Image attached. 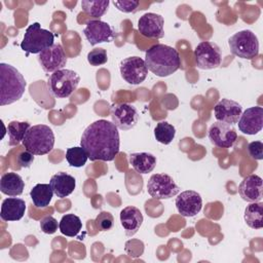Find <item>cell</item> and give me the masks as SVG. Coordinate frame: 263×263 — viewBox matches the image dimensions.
Here are the masks:
<instances>
[{
	"label": "cell",
	"instance_id": "6da1fadb",
	"mask_svg": "<svg viewBox=\"0 0 263 263\" xmlns=\"http://www.w3.org/2000/svg\"><path fill=\"white\" fill-rule=\"evenodd\" d=\"M80 145L91 161H111L119 152L118 128L108 120H97L84 129Z\"/></svg>",
	"mask_w": 263,
	"mask_h": 263
},
{
	"label": "cell",
	"instance_id": "7a4b0ae2",
	"mask_svg": "<svg viewBox=\"0 0 263 263\" xmlns=\"http://www.w3.org/2000/svg\"><path fill=\"white\" fill-rule=\"evenodd\" d=\"M145 63L149 71L158 77H166L175 73L181 66L177 49L165 44H155L147 49Z\"/></svg>",
	"mask_w": 263,
	"mask_h": 263
},
{
	"label": "cell",
	"instance_id": "3957f363",
	"mask_svg": "<svg viewBox=\"0 0 263 263\" xmlns=\"http://www.w3.org/2000/svg\"><path fill=\"white\" fill-rule=\"evenodd\" d=\"M26 89V80L13 66L0 64V105L5 106L18 101Z\"/></svg>",
	"mask_w": 263,
	"mask_h": 263
},
{
	"label": "cell",
	"instance_id": "277c9868",
	"mask_svg": "<svg viewBox=\"0 0 263 263\" xmlns=\"http://www.w3.org/2000/svg\"><path fill=\"white\" fill-rule=\"evenodd\" d=\"M22 143L25 149L32 154L44 155L52 150L54 135L48 125L36 124L27 130Z\"/></svg>",
	"mask_w": 263,
	"mask_h": 263
},
{
	"label": "cell",
	"instance_id": "5b68a950",
	"mask_svg": "<svg viewBox=\"0 0 263 263\" xmlns=\"http://www.w3.org/2000/svg\"><path fill=\"white\" fill-rule=\"evenodd\" d=\"M52 32L42 29L39 23H33L25 32L21 48L28 53H40L54 43Z\"/></svg>",
	"mask_w": 263,
	"mask_h": 263
},
{
	"label": "cell",
	"instance_id": "8992f818",
	"mask_svg": "<svg viewBox=\"0 0 263 263\" xmlns=\"http://www.w3.org/2000/svg\"><path fill=\"white\" fill-rule=\"evenodd\" d=\"M80 81L77 72L69 69H61L53 72L47 81L49 92L60 99L68 98L76 90Z\"/></svg>",
	"mask_w": 263,
	"mask_h": 263
},
{
	"label": "cell",
	"instance_id": "52a82bcc",
	"mask_svg": "<svg viewBox=\"0 0 263 263\" xmlns=\"http://www.w3.org/2000/svg\"><path fill=\"white\" fill-rule=\"evenodd\" d=\"M228 45L233 55L240 59L252 60L259 54V41L251 30H242L228 39Z\"/></svg>",
	"mask_w": 263,
	"mask_h": 263
},
{
	"label": "cell",
	"instance_id": "ba28073f",
	"mask_svg": "<svg viewBox=\"0 0 263 263\" xmlns=\"http://www.w3.org/2000/svg\"><path fill=\"white\" fill-rule=\"evenodd\" d=\"M147 191L155 199H168L176 196L180 188L170 175L160 173L150 177L147 183Z\"/></svg>",
	"mask_w": 263,
	"mask_h": 263
},
{
	"label": "cell",
	"instance_id": "9c48e42d",
	"mask_svg": "<svg viewBox=\"0 0 263 263\" xmlns=\"http://www.w3.org/2000/svg\"><path fill=\"white\" fill-rule=\"evenodd\" d=\"M194 57L196 66L203 70L218 68L222 59L221 49L216 43L211 41H202L198 43L194 49Z\"/></svg>",
	"mask_w": 263,
	"mask_h": 263
},
{
	"label": "cell",
	"instance_id": "30bf717a",
	"mask_svg": "<svg viewBox=\"0 0 263 263\" xmlns=\"http://www.w3.org/2000/svg\"><path fill=\"white\" fill-rule=\"evenodd\" d=\"M119 71L121 77L129 84L142 83L148 74L145 60L140 57H128L120 62Z\"/></svg>",
	"mask_w": 263,
	"mask_h": 263
},
{
	"label": "cell",
	"instance_id": "8fae6325",
	"mask_svg": "<svg viewBox=\"0 0 263 263\" xmlns=\"http://www.w3.org/2000/svg\"><path fill=\"white\" fill-rule=\"evenodd\" d=\"M111 118L117 128L128 130L137 125L139 113L135 106L127 103H118L111 107Z\"/></svg>",
	"mask_w": 263,
	"mask_h": 263
},
{
	"label": "cell",
	"instance_id": "7c38bea8",
	"mask_svg": "<svg viewBox=\"0 0 263 263\" xmlns=\"http://www.w3.org/2000/svg\"><path fill=\"white\" fill-rule=\"evenodd\" d=\"M38 62L43 71L53 73L64 69L67 64V57L63 46L60 43H54L52 46L39 53Z\"/></svg>",
	"mask_w": 263,
	"mask_h": 263
},
{
	"label": "cell",
	"instance_id": "4fadbf2b",
	"mask_svg": "<svg viewBox=\"0 0 263 263\" xmlns=\"http://www.w3.org/2000/svg\"><path fill=\"white\" fill-rule=\"evenodd\" d=\"M211 143L219 148H230L237 140V133L233 125L216 121L209 128Z\"/></svg>",
	"mask_w": 263,
	"mask_h": 263
},
{
	"label": "cell",
	"instance_id": "5bb4252c",
	"mask_svg": "<svg viewBox=\"0 0 263 263\" xmlns=\"http://www.w3.org/2000/svg\"><path fill=\"white\" fill-rule=\"evenodd\" d=\"M83 34L90 45L111 42L114 38V32L110 25L100 20L88 21L83 30Z\"/></svg>",
	"mask_w": 263,
	"mask_h": 263
},
{
	"label": "cell",
	"instance_id": "9a60e30c",
	"mask_svg": "<svg viewBox=\"0 0 263 263\" xmlns=\"http://www.w3.org/2000/svg\"><path fill=\"white\" fill-rule=\"evenodd\" d=\"M237 124L242 134H258L263 127V108L259 106L248 108L243 113H241Z\"/></svg>",
	"mask_w": 263,
	"mask_h": 263
},
{
	"label": "cell",
	"instance_id": "2e32d148",
	"mask_svg": "<svg viewBox=\"0 0 263 263\" xmlns=\"http://www.w3.org/2000/svg\"><path fill=\"white\" fill-rule=\"evenodd\" d=\"M175 203L181 216L194 217L202 208V198L198 192L194 190H186L178 195Z\"/></svg>",
	"mask_w": 263,
	"mask_h": 263
},
{
	"label": "cell",
	"instance_id": "e0dca14e",
	"mask_svg": "<svg viewBox=\"0 0 263 263\" xmlns=\"http://www.w3.org/2000/svg\"><path fill=\"white\" fill-rule=\"evenodd\" d=\"M163 24L164 21L160 14L148 12L139 18L138 30L144 37L159 39L164 36Z\"/></svg>",
	"mask_w": 263,
	"mask_h": 263
},
{
	"label": "cell",
	"instance_id": "ac0fdd59",
	"mask_svg": "<svg viewBox=\"0 0 263 263\" xmlns=\"http://www.w3.org/2000/svg\"><path fill=\"white\" fill-rule=\"evenodd\" d=\"M241 113V105L229 99H222L216 104L214 108V115L217 121L225 122L230 125H234L235 123H237Z\"/></svg>",
	"mask_w": 263,
	"mask_h": 263
},
{
	"label": "cell",
	"instance_id": "d6986e66",
	"mask_svg": "<svg viewBox=\"0 0 263 263\" xmlns=\"http://www.w3.org/2000/svg\"><path fill=\"white\" fill-rule=\"evenodd\" d=\"M263 183L258 175L247 176L238 186L240 197L248 202H257L262 199Z\"/></svg>",
	"mask_w": 263,
	"mask_h": 263
},
{
	"label": "cell",
	"instance_id": "ffe728a7",
	"mask_svg": "<svg viewBox=\"0 0 263 263\" xmlns=\"http://www.w3.org/2000/svg\"><path fill=\"white\" fill-rule=\"evenodd\" d=\"M143 220L144 219L141 211L136 206L129 205L120 212V223L126 236L135 235L140 229Z\"/></svg>",
	"mask_w": 263,
	"mask_h": 263
},
{
	"label": "cell",
	"instance_id": "44dd1931",
	"mask_svg": "<svg viewBox=\"0 0 263 263\" xmlns=\"http://www.w3.org/2000/svg\"><path fill=\"white\" fill-rule=\"evenodd\" d=\"M26 212L25 200L18 197H8L2 201L0 217L3 221H18Z\"/></svg>",
	"mask_w": 263,
	"mask_h": 263
},
{
	"label": "cell",
	"instance_id": "7402d4cb",
	"mask_svg": "<svg viewBox=\"0 0 263 263\" xmlns=\"http://www.w3.org/2000/svg\"><path fill=\"white\" fill-rule=\"evenodd\" d=\"M49 184L53 190V193L58 197L64 198L74 191L76 180L73 176L64 172H60L51 177Z\"/></svg>",
	"mask_w": 263,
	"mask_h": 263
},
{
	"label": "cell",
	"instance_id": "603a6c76",
	"mask_svg": "<svg viewBox=\"0 0 263 263\" xmlns=\"http://www.w3.org/2000/svg\"><path fill=\"white\" fill-rule=\"evenodd\" d=\"M25 183L16 173H5L0 180V190L8 196L21 195L24 191Z\"/></svg>",
	"mask_w": 263,
	"mask_h": 263
},
{
	"label": "cell",
	"instance_id": "cb8c5ba5",
	"mask_svg": "<svg viewBox=\"0 0 263 263\" xmlns=\"http://www.w3.org/2000/svg\"><path fill=\"white\" fill-rule=\"evenodd\" d=\"M128 161L134 170L140 174L151 173L156 165V157L148 152L132 153L128 157Z\"/></svg>",
	"mask_w": 263,
	"mask_h": 263
},
{
	"label": "cell",
	"instance_id": "d4e9b609",
	"mask_svg": "<svg viewBox=\"0 0 263 263\" xmlns=\"http://www.w3.org/2000/svg\"><path fill=\"white\" fill-rule=\"evenodd\" d=\"M52 195L53 190L50 184H37L30 191V196L34 205L39 209L46 208L51 201Z\"/></svg>",
	"mask_w": 263,
	"mask_h": 263
},
{
	"label": "cell",
	"instance_id": "484cf974",
	"mask_svg": "<svg viewBox=\"0 0 263 263\" xmlns=\"http://www.w3.org/2000/svg\"><path fill=\"white\" fill-rule=\"evenodd\" d=\"M243 218L249 227L253 229H261L263 227V203L257 201L247 205Z\"/></svg>",
	"mask_w": 263,
	"mask_h": 263
},
{
	"label": "cell",
	"instance_id": "4316f807",
	"mask_svg": "<svg viewBox=\"0 0 263 263\" xmlns=\"http://www.w3.org/2000/svg\"><path fill=\"white\" fill-rule=\"evenodd\" d=\"M59 228L64 235L73 237L80 232L82 228V222L78 216L74 214H67L62 217L59 223Z\"/></svg>",
	"mask_w": 263,
	"mask_h": 263
},
{
	"label": "cell",
	"instance_id": "83f0119b",
	"mask_svg": "<svg viewBox=\"0 0 263 263\" xmlns=\"http://www.w3.org/2000/svg\"><path fill=\"white\" fill-rule=\"evenodd\" d=\"M31 127L27 121H10L7 125V135L9 137V146H16L23 142L27 130Z\"/></svg>",
	"mask_w": 263,
	"mask_h": 263
},
{
	"label": "cell",
	"instance_id": "f1b7e54d",
	"mask_svg": "<svg viewBox=\"0 0 263 263\" xmlns=\"http://www.w3.org/2000/svg\"><path fill=\"white\" fill-rule=\"evenodd\" d=\"M109 4V0H82L81 8L87 15L100 18L107 12Z\"/></svg>",
	"mask_w": 263,
	"mask_h": 263
},
{
	"label": "cell",
	"instance_id": "f546056e",
	"mask_svg": "<svg viewBox=\"0 0 263 263\" xmlns=\"http://www.w3.org/2000/svg\"><path fill=\"white\" fill-rule=\"evenodd\" d=\"M176 136V128L167 121H160L154 128V137L157 142L168 145Z\"/></svg>",
	"mask_w": 263,
	"mask_h": 263
},
{
	"label": "cell",
	"instance_id": "4dcf8cb0",
	"mask_svg": "<svg viewBox=\"0 0 263 263\" xmlns=\"http://www.w3.org/2000/svg\"><path fill=\"white\" fill-rule=\"evenodd\" d=\"M88 155L81 146L68 148L66 151V160L71 166L81 167L86 163Z\"/></svg>",
	"mask_w": 263,
	"mask_h": 263
},
{
	"label": "cell",
	"instance_id": "1f68e13d",
	"mask_svg": "<svg viewBox=\"0 0 263 263\" xmlns=\"http://www.w3.org/2000/svg\"><path fill=\"white\" fill-rule=\"evenodd\" d=\"M108 61V55L106 49L99 47V48H93L87 53V62L91 66H102L106 64Z\"/></svg>",
	"mask_w": 263,
	"mask_h": 263
},
{
	"label": "cell",
	"instance_id": "d6a6232c",
	"mask_svg": "<svg viewBox=\"0 0 263 263\" xmlns=\"http://www.w3.org/2000/svg\"><path fill=\"white\" fill-rule=\"evenodd\" d=\"M95 224L100 231H108L114 225V218L112 214L109 212H101L97 216L95 220Z\"/></svg>",
	"mask_w": 263,
	"mask_h": 263
},
{
	"label": "cell",
	"instance_id": "836d02e7",
	"mask_svg": "<svg viewBox=\"0 0 263 263\" xmlns=\"http://www.w3.org/2000/svg\"><path fill=\"white\" fill-rule=\"evenodd\" d=\"M58 221L52 216H45L40 221V229L46 234H53L58 230Z\"/></svg>",
	"mask_w": 263,
	"mask_h": 263
},
{
	"label": "cell",
	"instance_id": "e575fe53",
	"mask_svg": "<svg viewBox=\"0 0 263 263\" xmlns=\"http://www.w3.org/2000/svg\"><path fill=\"white\" fill-rule=\"evenodd\" d=\"M114 6L122 12H135L139 6V1L137 0H123V1H113Z\"/></svg>",
	"mask_w": 263,
	"mask_h": 263
},
{
	"label": "cell",
	"instance_id": "d590c367",
	"mask_svg": "<svg viewBox=\"0 0 263 263\" xmlns=\"http://www.w3.org/2000/svg\"><path fill=\"white\" fill-rule=\"evenodd\" d=\"M248 153L249 155L256 159V160H261L263 159V143L261 141H254L251 142L248 145Z\"/></svg>",
	"mask_w": 263,
	"mask_h": 263
},
{
	"label": "cell",
	"instance_id": "8d00e7d4",
	"mask_svg": "<svg viewBox=\"0 0 263 263\" xmlns=\"http://www.w3.org/2000/svg\"><path fill=\"white\" fill-rule=\"evenodd\" d=\"M34 161V154L29 151H23L17 156V162L21 167H30Z\"/></svg>",
	"mask_w": 263,
	"mask_h": 263
}]
</instances>
